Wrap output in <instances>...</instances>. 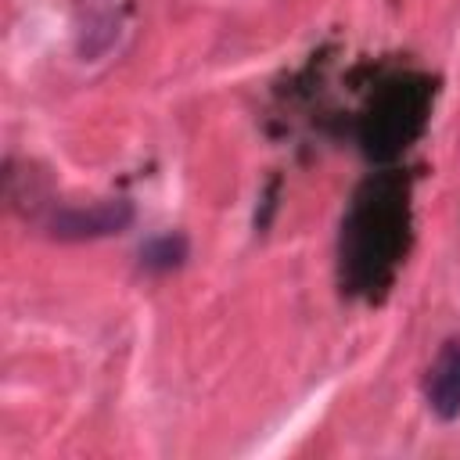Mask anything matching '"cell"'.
Wrapping results in <instances>:
<instances>
[{
  "label": "cell",
  "mask_w": 460,
  "mask_h": 460,
  "mask_svg": "<svg viewBox=\"0 0 460 460\" xmlns=\"http://www.w3.org/2000/svg\"><path fill=\"white\" fill-rule=\"evenodd\" d=\"M402 223L406 205H399V190L385 180L367 183L341 234V259L359 284L381 280V273L395 262L402 248Z\"/></svg>",
  "instance_id": "1"
},
{
  "label": "cell",
  "mask_w": 460,
  "mask_h": 460,
  "mask_svg": "<svg viewBox=\"0 0 460 460\" xmlns=\"http://www.w3.org/2000/svg\"><path fill=\"white\" fill-rule=\"evenodd\" d=\"M133 223V205L126 198H104L93 205H58L47 216V230L58 241H97L122 234Z\"/></svg>",
  "instance_id": "2"
},
{
  "label": "cell",
  "mask_w": 460,
  "mask_h": 460,
  "mask_svg": "<svg viewBox=\"0 0 460 460\" xmlns=\"http://www.w3.org/2000/svg\"><path fill=\"white\" fill-rule=\"evenodd\" d=\"M424 399L438 420L460 417V341L456 338L435 352V359L424 374Z\"/></svg>",
  "instance_id": "3"
},
{
  "label": "cell",
  "mask_w": 460,
  "mask_h": 460,
  "mask_svg": "<svg viewBox=\"0 0 460 460\" xmlns=\"http://www.w3.org/2000/svg\"><path fill=\"white\" fill-rule=\"evenodd\" d=\"M119 36V18L108 0H83L79 4V54L97 58Z\"/></svg>",
  "instance_id": "4"
},
{
  "label": "cell",
  "mask_w": 460,
  "mask_h": 460,
  "mask_svg": "<svg viewBox=\"0 0 460 460\" xmlns=\"http://www.w3.org/2000/svg\"><path fill=\"white\" fill-rule=\"evenodd\" d=\"M183 259H187V241H183V234H162V237H155V241H147V244L140 248V262H144L147 270H155V273L176 270Z\"/></svg>",
  "instance_id": "5"
}]
</instances>
